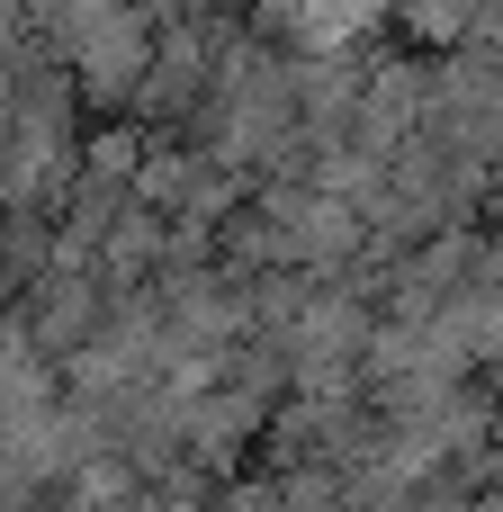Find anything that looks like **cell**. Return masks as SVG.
Instances as JSON below:
<instances>
[{
  "label": "cell",
  "instance_id": "obj_1",
  "mask_svg": "<svg viewBox=\"0 0 503 512\" xmlns=\"http://www.w3.org/2000/svg\"><path fill=\"white\" fill-rule=\"evenodd\" d=\"M18 45H27V18H18V0H0V72L18 63Z\"/></svg>",
  "mask_w": 503,
  "mask_h": 512
},
{
  "label": "cell",
  "instance_id": "obj_2",
  "mask_svg": "<svg viewBox=\"0 0 503 512\" xmlns=\"http://www.w3.org/2000/svg\"><path fill=\"white\" fill-rule=\"evenodd\" d=\"M216 512H279V495H270V486H234Z\"/></svg>",
  "mask_w": 503,
  "mask_h": 512
}]
</instances>
